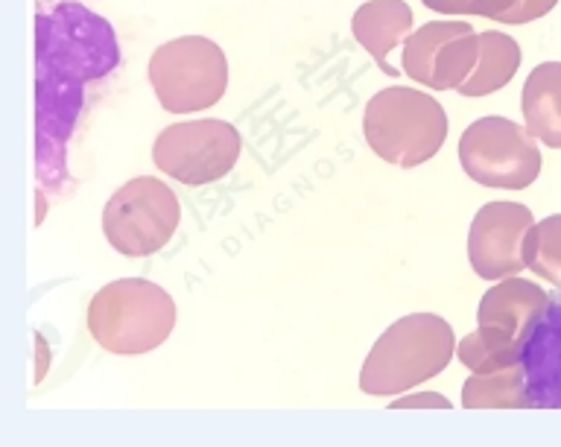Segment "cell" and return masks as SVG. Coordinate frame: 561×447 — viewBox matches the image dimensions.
I'll use <instances>...</instances> for the list:
<instances>
[{"mask_svg": "<svg viewBox=\"0 0 561 447\" xmlns=\"http://www.w3.org/2000/svg\"><path fill=\"white\" fill-rule=\"evenodd\" d=\"M456 354L454 328L436 313H412L398 319L368 351L359 389L375 398L410 392L430 377L442 375Z\"/></svg>", "mask_w": 561, "mask_h": 447, "instance_id": "7a4b0ae2", "label": "cell"}, {"mask_svg": "<svg viewBox=\"0 0 561 447\" xmlns=\"http://www.w3.org/2000/svg\"><path fill=\"white\" fill-rule=\"evenodd\" d=\"M182 205L170 184L138 175L112 193L103 210V234L114 252L149 257L173 240Z\"/></svg>", "mask_w": 561, "mask_h": 447, "instance_id": "8992f818", "label": "cell"}, {"mask_svg": "<svg viewBox=\"0 0 561 447\" xmlns=\"http://www.w3.org/2000/svg\"><path fill=\"white\" fill-rule=\"evenodd\" d=\"M121 68L114 26L79 0L35 15V179L38 193H65L70 138L85 112L88 88Z\"/></svg>", "mask_w": 561, "mask_h": 447, "instance_id": "6da1fadb", "label": "cell"}, {"mask_svg": "<svg viewBox=\"0 0 561 447\" xmlns=\"http://www.w3.org/2000/svg\"><path fill=\"white\" fill-rule=\"evenodd\" d=\"M363 135L377 158L394 167L427 164L445 147V105L419 88H386L377 91L363 114Z\"/></svg>", "mask_w": 561, "mask_h": 447, "instance_id": "3957f363", "label": "cell"}, {"mask_svg": "<svg viewBox=\"0 0 561 447\" xmlns=\"http://www.w3.org/2000/svg\"><path fill=\"white\" fill-rule=\"evenodd\" d=\"M524 261L526 270H533L538 278L550 280L552 287H561V214L541 219L529 228Z\"/></svg>", "mask_w": 561, "mask_h": 447, "instance_id": "e0dca14e", "label": "cell"}, {"mask_svg": "<svg viewBox=\"0 0 561 447\" xmlns=\"http://www.w3.org/2000/svg\"><path fill=\"white\" fill-rule=\"evenodd\" d=\"M556 0H473L471 15L494 18L503 24H526L535 18L547 15Z\"/></svg>", "mask_w": 561, "mask_h": 447, "instance_id": "ac0fdd59", "label": "cell"}, {"mask_svg": "<svg viewBox=\"0 0 561 447\" xmlns=\"http://www.w3.org/2000/svg\"><path fill=\"white\" fill-rule=\"evenodd\" d=\"M351 33L377 61V68L389 77H398V68H392L386 56L412 33V9L403 0H368L351 18Z\"/></svg>", "mask_w": 561, "mask_h": 447, "instance_id": "4fadbf2b", "label": "cell"}, {"mask_svg": "<svg viewBox=\"0 0 561 447\" xmlns=\"http://www.w3.org/2000/svg\"><path fill=\"white\" fill-rule=\"evenodd\" d=\"M524 121L535 138L561 149V65L547 61L529 73L524 85Z\"/></svg>", "mask_w": 561, "mask_h": 447, "instance_id": "5bb4252c", "label": "cell"}, {"mask_svg": "<svg viewBox=\"0 0 561 447\" xmlns=\"http://www.w3.org/2000/svg\"><path fill=\"white\" fill-rule=\"evenodd\" d=\"M389 410H450V401L445 394L436 392H421V394H407V398H394L389 403Z\"/></svg>", "mask_w": 561, "mask_h": 447, "instance_id": "d6986e66", "label": "cell"}, {"mask_svg": "<svg viewBox=\"0 0 561 447\" xmlns=\"http://www.w3.org/2000/svg\"><path fill=\"white\" fill-rule=\"evenodd\" d=\"M517 363L524 371L526 410H561V287L547 293L520 342Z\"/></svg>", "mask_w": 561, "mask_h": 447, "instance_id": "7c38bea8", "label": "cell"}, {"mask_svg": "<svg viewBox=\"0 0 561 447\" xmlns=\"http://www.w3.org/2000/svg\"><path fill=\"white\" fill-rule=\"evenodd\" d=\"M149 82L164 112L187 114L210 108L228 88L226 53L205 35L173 38L152 53Z\"/></svg>", "mask_w": 561, "mask_h": 447, "instance_id": "5b68a950", "label": "cell"}, {"mask_svg": "<svg viewBox=\"0 0 561 447\" xmlns=\"http://www.w3.org/2000/svg\"><path fill=\"white\" fill-rule=\"evenodd\" d=\"M480 59V33L465 21H430L403 42V73L433 91H456Z\"/></svg>", "mask_w": 561, "mask_h": 447, "instance_id": "9c48e42d", "label": "cell"}, {"mask_svg": "<svg viewBox=\"0 0 561 447\" xmlns=\"http://www.w3.org/2000/svg\"><path fill=\"white\" fill-rule=\"evenodd\" d=\"M465 175L485 187L524 191L541 175V152L535 135L506 117H480L459 138Z\"/></svg>", "mask_w": 561, "mask_h": 447, "instance_id": "52a82bcc", "label": "cell"}, {"mask_svg": "<svg viewBox=\"0 0 561 447\" xmlns=\"http://www.w3.org/2000/svg\"><path fill=\"white\" fill-rule=\"evenodd\" d=\"M543 301H547V293L538 284L515 278V275L503 278L497 287H491L482 296L480 310H477V331L500 368L517 363L520 342Z\"/></svg>", "mask_w": 561, "mask_h": 447, "instance_id": "8fae6325", "label": "cell"}, {"mask_svg": "<svg viewBox=\"0 0 561 447\" xmlns=\"http://www.w3.org/2000/svg\"><path fill=\"white\" fill-rule=\"evenodd\" d=\"M520 65V47L506 33H480V59L471 77L456 88L462 96H485L508 85Z\"/></svg>", "mask_w": 561, "mask_h": 447, "instance_id": "9a60e30c", "label": "cell"}, {"mask_svg": "<svg viewBox=\"0 0 561 447\" xmlns=\"http://www.w3.org/2000/svg\"><path fill=\"white\" fill-rule=\"evenodd\" d=\"M240 158V131L226 121H187L167 126L156 138L152 161L175 182L202 187L219 182Z\"/></svg>", "mask_w": 561, "mask_h": 447, "instance_id": "ba28073f", "label": "cell"}, {"mask_svg": "<svg viewBox=\"0 0 561 447\" xmlns=\"http://www.w3.org/2000/svg\"><path fill=\"white\" fill-rule=\"evenodd\" d=\"M465 410H526L520 363L485 375H471L462 386Z\"/></svg>", "mask_w": 561, "mask_h": 447, "instance_id": "2e32d148", "label": "cell"}, {"mask_svg": "<svg viewBox=\"0 0 561 447\" xmlns=\"http://www.w3.org/2000/svg\"><path fill=\"white\" fill-rule=\"evenodd\" d=\"M175 328V305L164 287L144 278L105 284L88 305V331L112 354H147Z\"/></svg>", "mask_w": 561, "mask_h": 447, "instance_id": "277c9868", "label": "cell"}, {"mask_svg": "<svg viewBox=\"0 0 561 447\" xmlns=\"http://www.w3.org/2000/svg\"><path fill=\"white\" fill-rule=\"evenodd\" d=\"M535 226L533 210L517 202H489L468 231V261L485 280H503L526 270L524 243Z\"/></svg>", "mask_w": 561, "mask_h": 447, "instance_id": "30bf717a", "label": "cell"}]
</instances>
